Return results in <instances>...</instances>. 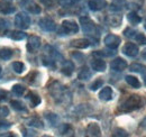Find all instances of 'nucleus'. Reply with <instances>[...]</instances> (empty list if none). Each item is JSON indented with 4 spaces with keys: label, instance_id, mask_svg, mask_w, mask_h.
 Here are the masks:
<instances>
[{
    "label": "nucleus",
    "instance_id": "nucleus-1",
    "mask_svg": "<svg viewBox=\"0 0 146 137\" xmlns=\"http://www.w3.org/2000/svg\"><path fill=\"white\" fill-rule=\"evenodd\" d=\"M143 104H144V100L141 96L133 94V96H129L124 102L120 103V106L118 107V110L121 112H131L142 108Z\"/></svg>",
    "mask_w": 146,
    "mask_h": 137
},
{
    "label": "nucleus",
    "instance_id": "nucleus-2",
    "mask_svg": "<svg viewBox=\"0 0 146 137\" xmlns=\"http://www.w3.org/2000/svg\"><path fill=\"white\" fill-rule=\"evenodd\" d=\"M80 24L82 26L83 33L86 35L93 37V38L99 37V29H98L97 25L89 17H81L80 18Z\"/></svg>",
    "mask_w": 146,
    "mask_h": 137
},
{
    "label": "nucleus",
    "instance_id": "nucleus-3",
    "mask_svg": "<svg viewBox=\"0 0 146 137\" xmlns=\"http://www.w3.org/2000/svg\"><path fill=\"white\" fill-rule=\"evenodd\" d=\"M79 32V25L73 20H64L58 31V35H71Z\"/></svg>",
    "mask_w": 146,
    "mask_h": 137
},
{
    "label": "nucleus",
    "instance_id": "nucleus-4",
    "mask_svg": "<svg viewBox=\"0 0 146 137\" xmlns=\"http://www.w3.org/2000/svg\"><path fill=\"white\" fill-rule=\"evenodd\" d=\"M31 25V17L26 13H18L15 16V26L20 29H27Z\"/></svg>",
    "mask_w": 146,
    "mask_h": 137
},
{
    "label": "nucleus",
    "instance_id": "nucleus-5",
    "mask_svg": "<svg viewBox=\"0 0 146 137\" xmlns=\"http://www.w3.org/2000/svg\"><path fill=\"white\" fill-rule=\"evenodd\" d=\"M104 42H105V44H106L107 47H109L111 50H116V49L119 46L121 39H120V37L117 36V35L109 34L105 37V41H104Z\"/></svg>",
    "mask_w": 146,
    "mask_h": 137
},
{
    "label": "nucleus",
    "instance_id": "nucleus-6",
    "mask_svg": "<svg viewBox=\"0 0 146 137\" xmlns=\"http://www.w3.org/2000/svg\"><path fill=\"white\" fill-rule=\"evenodd\" d=\"M38 25L45 32H54L56 29V24H55L54 20H52L51 18H42L38 21Z\"/></svg>",
    "mask_w": 146,
    "mask_h": 137
},
{
    "label": "nucleus",
    "instance_id": "nucleus-7",
    "mask_svg": "<svg viewBox=\"0 0 146 137\" xmlns=\"http://www.w3.org/2000/svg\"><path fill=\"white\" fill-rule=\"evenodd\" d=\"M20 3H21L23 7H24L28 13H31V14L37 15V14L40 13V7H39L38 5H36L35 2L31 1V0H23Z\"/></svg>",
    "mask_w": 146,
    "mask_h": 137
},
{
    "label": "nucleus",
    "instance_id": "nucleus-8",
    "mask_svg": "<svg viewBox=\"0 0 146 137\" xmlns=\"http://www.w3.org/2000/svg\"><path fill=\"white\" fill-rule=\"evenodd\" d=\"M138 52H139L138 46L136 44H134V43H127L123 47V53L125 55L129 56V57H135L138 54Z\"/></svg>",
    "mask_w": 146,
    "mask_h": 137
},
{
    "label": "nucleus",
    "instance_id": "nucleus-9",
    "mask_svg": "<svg viewBox=\"0 0 146 137\" xmlns=\"http://www.w3.org/2000/svg\"><path fill=\"white\" fill-rule=\"evenodd\" d=\"M40 47V38L38 36H31L28 38V43H27V50L31 52V53H34L36 52L38 49Z\"/></svg>",
    "mask_w": 146,
    "mask_h": 137
},
{
    "label": "nucleus",
    "instance_id": "nucleus-10",
    "mask_svg": "<svg viewBox=\"0 0 146 137\" xmlns=\"http://www.w3.org/2000/svg\"><path fill=\"white\" fill-rule=\"evenodd\" d=\"M110 68H112L113 71H123V70H125L127 68V62L121 57H117L111 62Z\"/></svg>",
    "mask_w": 146,
    "mask_h": 137
},
{
    "label": "nucleus",
    "instance_id": "nucleus-11",
    "mask_svg": "<svg viewBox=\"0 0 146 137\" xmlns=\"http://www.w3.org/2000/svg\"><path fill=\"white\" fill-rule=\"evenodd\" d=\"M88 6L93 11H99V10L104 9L107 6V3H106L105 0H89Z\"/></svg>",
    "mask_w": 146,
    "mask_h": 137
},
{
    "label": "nucleus",
    "instance_id": "nucleus-12",
    "mask_svg": "<svg viewBox=\"0 0 146 137\" xmlns=\"http://www.w3.org/2000/svg\"><path fill=\"white\" fill-rule=\"evenodd\" d=\"M71 46L75 47V49L83 50V49H87V47L90 46V42L86 38H79V39H74L71 42Z\"/></svg>",
    "mask_w": 146,
    "mask_h": 137
},
{
    "label": "nucleus",
    "instance_id": "nucleus-13",
    "mask_svg": "<svg viewBox=\"0 0 146 137\" xmlns=\"http://www.w3.org/2000/svg\"><path fill=\"white\" fill-rule=\"evenodd\" d=\"M100 134H101V130H100V127L98 124L91 122L88 125V127H87V135L88 136H100Z\"/></svg>",
    "mask_w": 146,
    "mask_h": 137
},
{
    "label": "nucleus",
    "instance_id": "nucleus-14",
    "mask_svg": "<svg viewBox=\"0 0 146 137\" xmlns=\"http://www.w3.org/2000/svg\"><path fill=\"white\" fill-rule=\"evenodd\" d=\"M99 98L104 101H109L112 99V89L110 86H105L99 92Z\"/></svg>",
    "mask_w": 146,
    "mask_h": 137
},
{
    "label": "nucleus",
    "instance_id": "nucleus-15",
    "mask_svg": "<svg viewBox=\"0 0 146 137\" xmlns=\"http://www.w3.org/2000/svg\"><path fill=\"white\" fill-rule=\"evenodd\" d=\"M91 67L94 70V71H97V72H104L105 70H106V62L104 61V60H101V59H96V60H93L91 62Z\"/></svg>",
    "mask_w": 146,
    "mask_h": 137
},
{
    "label": "nucleus",
    "instance_id": "nucleus-16",
    "mask_svg": "<svg viewBox=\"0 0 146 137\" xmlns=\"http://www.w3.org/2000/svg\"><path fill=\"white\" fill-rule=\"evenodd\" d=\"M73 71H74V64H73L71 61H65L63 63L62 68H61V72L64 75H66V76H70L73 73Z\"/></svg>",
    "mask_w": 146,
    "mask_h": 137
},
{
    "label": "nucleus",
    "instance_id": "nucleus-17",
    "mask_svg": "<svg viewBox=\"0 0 146 137\" xmlns=\"http://www.w3.org/2000/svg\"><path fill=\"white\" fill-rule=\"evenodd\" d=\"M125 5H126V2L124 0H115L111 3V6H110V10H112V11H120V10L124 9Z\"/></svg>",
    "mask_w": 146,
    "mask_h": 137
},
{
    "label": "nucleus",
    "instance_id": "nucleus-18",
    "mask_svg": "<svg viewBox=\"0 0 146 137\" xmlns=\"http://www.w3.org/2000/svg\"><path fill=\"white\" fill-rule=\"evenodd\" d=\"M91 75H92L91 71L87 68V67H84V68H81V71L79 72L78 79H80V80H88V79L91 78Z\"/></svg>",
    "mask_w": 146,
    "mask_h": 137
},
{
    "label": "nucleus",
    "instance_id": "nucleus-19",
    "mask_svg": "<svg viewBox=\"0 0 146 137\" xmlns=\"http://www.w3.org/2000/svg\"><path fill=\"white\" fill-rule=\"evenodd\" d=\"M127 19L128 21L131 24V25H137V24H139L141 21H142V18L141 16H138L135 11H131V13H129L127 15Z\"/></svg>",
    "mask_w": 146,
    "mask_h": 137
},
{
    "label": "nucleus",
    "instance_id": "nucleus-20",
    "mask_svg": "<svg viewBox=\"0 0 146 137\" xmlns=\"http://www.w3.org/2000/svg\"><path fill=\"white\" fill-rule=\"evenodd\" d=\"M11 56H13V50L8 47L0 49V59H2L3 61H7V60H10Z\"/></svg>",
    "mask_w": 146,
    "mask_h": 137
},
{
    "label": "nucleus",
    "instance_id": "nucleus-21",
    "mask_svg": "<svg viewBox=\"0 0 146 137\" xmlns=\"http://www.w3.org/2000/svg\"><path fill=\"white\" fill-rule=\"evenodd\" d=\"M125 80H126V82H127L131 88H136V89H137V88H141V82L138 81L137 78H135V76H133V75H127V76L125 78Z\"/></svg>",
    "mask_w": 146,
    "mask_h": 137
},
{
    "label": "nucleus",
    "instance_id": "nucleus-22",
    "mask_svg": "<svg viewBox=\"0 0 146 137\" xmlns=\"http://www.w3.org/2000/svg\"><path fill=\"white\" fill-rule=\"evenodd\" d=\"M27 98L31 101L33 107H36V106H38L40 103V97L38 94H36V93H34V92H29L28 96H27Z\"/></svg>",
    "mask_w": 146,
    "mask_h": 137
},
{
    "label": "nucleus",
    "instance_id": "nucleus-23",
    "mask_svg": "<svg viewBox=\"0 0 146 137\" xmlns=\"http://www.w3.org/2000/svg\"><path fill=\"white\" fill-rule=\"evenodd\" d=\"M9 36H10V38H13V39H15V41H21V39L26 38V34H25L24 32H21V31L11 32Z\"/></svg>",
    "mask_w": 146,
    "mask_h": 137
},
{
    "label": "nucleus",
    "instance_id": "nucleus-24",
    "mask_svg": "<svg viewBox=\"0 0 146 137\" xmlns=\"http://www.w3.org/2000/svg\"><path fill=\"white\" fill-rule=\"evenodd\" d=\"M10 104L13 106V108L15 109V110H17V111H27V109L25 108V106H24V103L18 101V100H13Z\"/></svg>",
    "mask_w": 146,
    "mask_h": 137
},
{
    "label": "nucleus",
    "instance_id": "nucleus-25",
    "mask_svg": "<svg viewBox=\"0 0 146 137\" xmlns=\"http://www.w3.org/2000/svg\"><path fill=\"white\" fill-rule=\"evenodd\" d=\"M130 71H133V72H137V73H145L146 71V68L144 65H142V64H139V63H135V64H131L130 65Z\"/></svg>",
    "mask_w": 146,
    "mask_h": 137
},
{
    "label": "nucleus",
    "instance_id": "nucleus-26",
    "mask_svg": "<svg viewBox=\"0 0 146 137\" xmlns=\"http://www.w3.org/2000/svg\"><path fill=\"white\" fill-rule=\"evenodd\" d=\"M13 70L16 72V73H23L24 72V70H25V65H24V63H21V62H14L13 63Z\"/></svg>",
    "mask_w": 146,
    "mask_h": 137
},
{
    "label": "nucleus",
    "instance_id": "nucleus-27",
    "mask_svg": "<svg viewBox=\"0 0 146 137\" xmlns=\"http://www.w3.org/2000/svg\"><path fill=\"white\" fill-rule=\"evenodd\" d=\"M115 53H116V52L110 49V51H97V52H94V53H93V55H96V56H106V57H109V56L115 55Z\"/></svg>",
    "mask_w": 146,
    "mask_h": 137
},
{
    "label": "nucleus",
    "instance_id": "nucleus-28",
    "mask_svg": "<svg viewBox=\"0 0 146 137\" xmlns=\"http://www.w3.org/2000/svg\"><path fill=\"white\" fill-rule=\"evenodd\" d=\"M2 7L3 8L0 7V13H2V14H11L15 11V7H13L10 5H3Z\"/></svg>",
    "mask_w": 146,
    "mask_h": 137
},
{
    "label": "nucleus",
    "instance_id": "nucleus-29",
    "mask_svg": "<svg viewBox=\"0 0 146 137\" xmlns=\"http://www.w3.org/2000/svg\"><path fill=\"white\" fill-rule=\"evenodd\" d=\"M13 92L16 96H21L25 92V88L21 86V84H15V86H13Z\"/></svg>",
    "mask_w": 146,
    "mask_h": 137
},
{
    "label": "nucleus",
    "instance_id": "nucleus-30",
    "mask_svg": "<svg viewBox=\"0 0 146 137\" xmlns=\"http://www.w3.org/2000/svg\"><path fill=\"white\" fill-rule=\"evenodd\" d=\"M102 84H104V81H102L101 79H97L93 83H91L90 89H91L92 91H96V90H98L99 88H102Z\"/></svg>",
    "mask_w": 146,
    "mask_h": 137
},
{
    "label": "nucleus",
    "instance_id": "nucleus-31",
    "mask_svg": "<svg viewBox=\"0 0 146 137\" xmlns=\"http://www.w3.org/2000/svg\"><path fill=\"white\" fill-rule=\"evenodd\" d=\"M124 35L127 37V38H135L136 35H137V32L135 29H131V28H126L124 31Z\"/></svg>",
    "mask_w": 146,
    "mask_h": 137
},
{
    "label": "nucleus",
    "instance_id": "nucleus-32",
    "mask_svg": "<svg viewBox=\"0 0 146 137\" xmlns=\"http://www.w3.org/2000/svg\"><path fill=\"white\" fill-rule=\"evenodd\" d=\"M28 125L29 126H34V127H38V128H43V122L37 118H33L28 121Z\"/></svg>",
    "mask_w": 146,
    "mask_h": 137
},
{
    "label": "nucleus",
    "instance_id": "nucleus-33",
    "mask_svg": "<svg viewBox=\"0 0 146 137\" xmlns=\"http://www.w3.org/2000/svg\"><path fill=\"white\" fill-rule=\"evenodd\" d=\"M8 27H9V23H8L6 19L0 18V32H1V33L6 32V31L8 29Z\"/></svg>",
    "mask_w": 146,
    "mask_h": 137
},
{
    "label": "nucleus",
    "instance_id": "nucleus-34",
    "mask_svg": "<svg viewBox=\"0 0 146 137\" xmlns=\"http://www.w3.org/2000/svg\"><path fill=\"white\" fill-rule=\"evenodd\" d=\"M120 23H121V17H117V16L111 17V19L109 20L110 26H115V27L119 26V25H120Z\"/></svg>",
    "mask_w": 146,
    "mask_h": 137
},
{
    "label": "nucleus",
    "instance_id": "nucleus-35",
    "mask_svg": "<svg viewBox=\"0 0 146 137\" xmlns=\"http://www.w3.org/2000/svg\"><path fill=\"white\" fill-rule=\"evenodd\" d=\"M135 39H136L139 44H142V45H146V36L144 34H142V33H137L136 37H135Z\"/></svg>",
    "mask_w": 146,
    "mask_h": 137
},
{
    "label": "nucleus",
    "instance_id": "nucleus-36",
    "mask_svg": "<svg viewBox=\"0 0 146 137\" xmlns=\"http://www.w3.org/2000/svg\"><path fill=\"white\" fill-rule=\"evenodd\" d=\"M9 115V109L6 106H0V118H5Z\"/></svg>",
    "mask_w": 146,
    "mask_h": 137
},
{
    "label": "nucleus",
    "instance_id": "nucleus-37",
    "mask_svg": "<svg viewBox=\"0 0 146 137\" xmlns=\"http://www.w3.org/2000/svg\"><path fill=\"white\" fill-rule=\"evenodd\" d=\"M10 127H11V122H9V121L3 119L0 120V129H8Z\"/></svg>",
    "mask_w": 146,
    "mask_h": 137
},
{
    "label": "nucleus",
    "instance_id": "nucleus-38",
    "mask_svg": "<svg viewBox=\"0 0 146 137\" xmlns=\"http://www.w3.org/2000/svg\"><path fill=\"white\" fill-rule=\"evenodd\" d=\"M113 136H125V137H127L128 134L125 132V130L117 128V129H115V132H113Z\"/></svg>",
    "mask_w": 146,
    "mask_h": 137
},
{
    "label": "nucleus",
    "instance_id": "nucleus-39",
    "mask_svg": "<svg viewBox=\"0 0 146 137\" xmlns=\"http://www.w3.org/2000/svg\"><path fill=\"white\" fill-rule=\"evenodd\" d=\"M45 7H47V8H51V7H53L55 5V0H39Z\"/></svg>",
    "mask_w": 146,
    "mask_h": 137
},
{
    "label": "nucleus",
    "instance_id": "nucleus-40",
    "mask_svg": "<svg viewBox=\"0 0 146 137\" xmlns=\"http://www.w3.org/2000/svg\"><path fill=\"white\" fill-rule=\"evenodd\" d=\"M7 97H8L7 91L0 90V102H1V101H6V100H7Z\"/></svg>",
    "mask_w": 146,
    "mask_h": 137
},
{
    "label": "nucleus",
    "instance_id": "nucleus-41",
    "mask_svg": "<svg viewBox=\"0 0 146 137\" xmlns=\"http://www.w3.org/2000/svg\"><path fill=\"white\" fill-rule=\"evenodd\" d=\"M73 57H78V59H79V62H81V61H82V59H83V56H82L81 54H76V53H74V54H73Z\"/></svg>",
    "mask_w": 146,
    "mask_h": 137
},
{
    "label": "nucleus",
    "instance_id": "nucleus-42",
    "mask_svg": "<svg viewBox=\"0 0 146 137\" xmlns=\"http://www.w3.org/2000/svg\"><path fill=\"white\" fill-rule=\"evenodd\" d=\"M142 56H143V59H144V60H146V49L143 51V53H142Z\"/></svg>",
    "mask_w": 146,
    "mask_h": 137
},
{
    "label": "nucleus",
    "instance_id": "nucleus-43",
    "mask_svg": "<svg viewBox=\"0 0 146 137\" xmlns=\"http://www.w3.org/2000/svg\"><path fill=\"white\" fill-rule=\"evenodd\" d=\"M0 136H14L13 134H0Z\"/></svg>",
    "mask_w": 146,
    "mask_h": 137
},
{
    "label": "nucleus",
    "instance_id": "nucleus-44",
    "mask_svg": "<svg viewBox=\"0 0 146 137\" xmlns=\"http://www.w3.org/2000/svg\"><path fill=\"white\" fill-rule=\"evenodd\" d=\"M143 78H144V83L146 84V71H145V73H143Z\"/></svg>",
    "mask_w": 146,
    "mask_h": 137
},
{
    "label": "nucleus",
    "instance_id": "nucleus-45",
    "mask_svg": "<svg viewBox=\"0 0 146 137\" xmlns=\"http://www.w3.org/2000/svg\"><path fill=\"white\" fill-rule=\"evenodd\" d=\"M1 74H2V68L0 67V78H1Z\"/></svg>",
    "mask_w": 146,
    "mask_h": 137
},
{
    "label": "nucleus",
    "instance_id": "nucleus-46",
    "mask_svg": "<svg viewBox=\"0 0 146 137\" xmlns=\"http://www.w3.org/2000/svg\"><path fill=\"white\" fill-rule=\"evenodd\" d=\"M73 2H76V1H80V0H72Z\"/></svg>",
    "mask_w": 146,
    "mask_h": 137
},
{
    "label": "nucleus",
    "instance_id": "nucleus-47",
    "mask_svg": "<svg viewBox=\"0 0 146 137\" xmlns=\"http://www.w3.org/2000/svg\"><path fill=\"white\" fill-rule=\"evenodd\" d=\"M145 29H146V20H145Z\"/></svg>",
    "mask_w": 146,
    "mask_h": 137
}]
</instances>
